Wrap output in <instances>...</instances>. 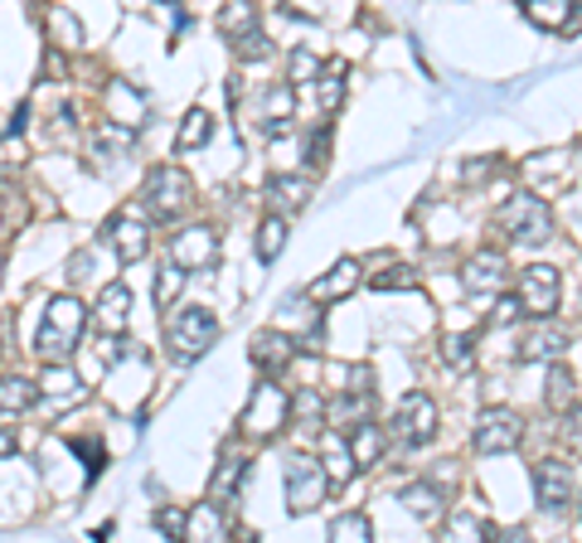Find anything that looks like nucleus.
I'll return each instance as SVG.
<instances>
[{
	"mask_svg": "<svg viewBox=\"0 0 582 543\" xmlns=\"http://www.w3.org/2000/svg\"><path fill=\"white\" fill-rule=\"evenodd\" d=\"M83 325H88L83 301L54 296L44 306V325H39V335H34V350L44 354L49 364H69V354L78 350V340H83Z\"/></svg>",
	"mask_w": 582,
	"mask_h": 543,
	"instance_id": "nucleus-1",
	"label": "nucleus"
},
{
	"mask_svg": "<svg viewBox=\"0 0 582 543\" xmlns=\"http://www.w3.org/2000/svg\"><path fill=\"white\" fill-rule=\"evenodd\" d=\"M214 340H219L214 311H204V306H180L175 315H165V344H170V354H175L180 364L204 360Z\"/></svg>",
	"mask_w": 582,
	"mask_h": 543,
	"instance_id": "nucleus-2",
	"label": "nucleus"
},
{
	"mask_svg": "<svg viewBox=\"0 0 582 543\" xmlns=\"http://www.w3.org/2000/svg\"><path fill=\"white\" fill-rule=\"evenodd\" d=\"M330 475L321 466V456H311V452H297L287 461V510L291 514H311V510H321L325 505V495H330Z\"/></svg>",
	"mask_w": 582,
	"mask_h": 543,
	"instance_id": "nucleus-3",
	"label": "nucleus"
},
{
	"mask_svg": "<svg viewBox=\"0 0 582 543\" xmlns=\"http://www.w3.org/2000/svg\"><path fill=\"white\" fill-rule=\"evenodd\" d=\"M141 200H146V219H175V214L190 209L194 184H190V175H184L180 165H155L151 175H146Z\"/></svg>",
	"mask_w": 582,
	"mask_h": 543,
	"instance_id": "nucleus-4",
	"label": "nucleus"
},
{
	"mask_svg": "<svg viewBox=\"0 0 582 543\" xmlns=\"http://www.w3.org/2000/svg\"><path fill=\"white\" fill-rule=\"evenodd\" d=\"M500 229H505L514 243L544 248L553 238V214H549L544 200H534V194H510L505 209H500Z\"/></svg>",
	"mask_w": 582,
	"mask_h": 543,
	"instance_id": "nucleus-5",
	"label": "nucleus"
},
{
	"mask_svg": "<svg viewBox=\"0 0 582 543\" xmlns=\"http://www.w3.org/2000/svg\"><path fill=\"white\" fill-rule=\"evenodd\" d=\"M287 418H291V399L268 379V383H262V389L253 393L248 413H243V436H258V442H268V436H277V432L287 428Z\"/></svg>",
	"mask_w": 582,
	"mask_h": 543,
	"instance_id": "nucleus-6",
	"label": "nucleus"
},
{
	"mask_svg": "<svg viewBox=\"0 0 582 543\" xmlns=\"http://www.w3.org/2000/svg\"><path fill=\"white\" fill-rule=\"evenodd\" d=\"M520 442H524V422H520V413H510V408H485V413L475 418V452L481 456H505Z\"/></svg>",
	"mask_w": 582,
	"mask_h": 543,
	"instance_id": "nucleus-7",
	"label": "nucleus"
},
{
	"mask_svg": "<svg viewBox=\"0 0 582 543\" xmlns=\"http://www.w3.org/2000/svg\"><path fill=\"white\" fill-rule=\"evenodd\" d=\"M389 432L399 436L408 452L428 446L432 436H436V403L428 399V393H408V399L399 403V413H393V428Z\"/></svg>",
	"mask_w": 582,
	"mask_h": 543,
	"instance_id": "nucleus-8",
	"label": "nucleus"
},
{
	"mask_svg": "<svg viewBox=\"0 0 582 543\" xmlns=\"http://www.w3.org/2000/svg\"><path fill=\"white\" fill-rule=\"evenodd\" d=\"M520 311H529L534 321H553V311H559V301H563V282H559V272L553 268H524L520 276Z\"/></svg>",
	"mask_w": 582,
	"mask_h": 543,
	"instance_id": "nucleus-9",
	"label": "nucleus"
},
{
	"mask_svg": "<svg viewBox=\"0 0 582 543\" xmlns=\"http://www.w3.org/2000/svg\"><path fill=\"white\" fill-rule=\"evenodd\" d=\"M34 389H39V403H44L49 413H73V408H83V399H88V383L78 379L73 364H49Z\"/></svg>",
	"mask_w": 582,
	"mask_h": 543,
	"instance_id": "nucleus-10",
	"label": "nucleus"
},
{
	"mask_svg": "<svg viewBox=\"0 0 582 543\" xmlns=\"http://www.w3.org/2000/svg\"><path fill=\"white\" fill-rule=\"evenodd\" d=\"M131 145H137V131L98 122V131L88 137V165L98 170V175H112V170H122V161L131 155Z\"/></svg>",
	"mask_w": 582,
	"mask_h": 543,
	"instance_id": "nucleus-11",
	"label": "nucleus"
},
{
	"mask_svg": "<svg viewBox=\"0 0 582 543\" xmlns=\"http://www.w3.org/2000/svg\"><path fill=\"white\" fill-rule=\"evenodd\" d=\"M102 238H108V248L122 262H137V258H146V248H151V229H146V219H137V209L112 214L108 229H102Z\"/></svg>",
	"mask_w": 582,
	"mask_h": 543,
	"instance_id": "nucleus-12",
	"label": "nucleus"
},
{
	"mask_svg": "<svg viewBox=\"0 0 582 543\" xmlns=\"http://www.w3.org/2000/svg\"><path fill=\"white\" fill-rule=\"evenodd\" d=\"M180 272H200V268H214L219 262V238L214 229H184L180 238H170V258Z\"/></svg>",
	"mask_w": 582,
	"mask_h": 543,
	"instance_id": "nucleus-13",
	"label": "nucleus"
},
{
	"mask_svg": "<svg viewBox=\"0 0 582 543\" xmlns=\"http://www.w3.org/2000/svg\"><path fill=\"white\" fill-rule=\"evenodd\" d=\"M534 500H539V510L563 514L573 505V471H568L563 461H539L534 466Z\"/></svg>",
	"mask_w": 582,
	"mask_h": 543,
	"instance_id": "nucleus-14",
	"label": "nucleus"
},
{
	"mask_svg": "<svg viewBox=\"0 0 582 543\" xmlns=\"http://www.w3.org/2000/svg\"><path fill=\"white\" fill-rule=\"evenodd\" d=\"M568 350V330L559 321H534L520 335V360L524 364H553Z\"/></svg>",
	"mask_w": 582,
	"mask_h": 543,
	"instance_id": "nucleus-15",
	"label": "nucleus"
},
{
	"mask_svg": "<svg viewBox=\"0 0 582 543\" xmlns=\"http://www.w3.org/2000/svg\"><path fill=\"white\" fill-rule=\"evenodd\" d=\"M505 276H510L505 253H495V248H481V253L461 268V282H466L471 296H495V291L505 286Z\"/></svg>",
	"mask_w": 582,
	"mask_h": 543,
	"instance_id": "nucleus-16",
	"label": "nucleus"
},
{
	"mask_svg": "<svg viewBox=\"0 0 582 543\" xmlns=\"http://www.w3.org/2000/svg\"><path fill=\"white\" fill-rule=\"evenodd\" d=\"M248 360H253V369H262V374H282V369L297 360V340L282 335V330H262V335H253V350H248Z\"/></svg>",
	"mask_w": 582,
	"mask_h": 543,
	"instance_id": "nucleus-17",
	"label": "nucleus"
},
{
	"mask_svg": "<svg viewBox=\"0 0 582 543\" xmlns=\"http://www.w3.org/2000/svg\"><path fill=\"white\" fill-rule=\"evenodd\" d=\"M102 108H108V122L122 127V131H137L141 117H146L141 92L131 83H122V78H112V83H108V92H102Z\"/></svg>",
	"mask_w": 582,
	"mask_h": 543,
	"instance_id": "nucleus-18",
	"label": "nucleus"
},
{
	"mask_svg": "<svg viewBox=\"0 0 582 543\" xmlns=\"http://www.w3.org/2000/svg\"><path fill=\"white\" fill-rule=\"evenodd\" d=\"M127 311H131V291H127V282H108L98 291V330L108 340H122L127 335Z\"/></svg>",
	"mask_w": 582,
	"mask_h": 543,
	"instance_id": "nucleus-19",
	"label": "nucleus"
},
{
	"mask_svg": "<svg viewBox=\"0 0 582 543\" xmlns=\"http://www.w3.org/2000/svg\"><path fill=\"white\" fill-rule=\"evenodd\" d=\"M345 446H350V461H354V471L360 466H374V461L389 452V432L374 428V422H354V428L345 432Z\"/></svg>",
	"mask_w": 582,
	"mask_h": 543,
	"instance_id": "nucleus-20",
	"label": "nucleus"
},
{
	"mask_svg": "<svg viewBox=\"0 0 582 543\" xmlns=\"http://www.w3.org/2000/svg\"><path fill=\"white\" fill-rule=\"evenodd\" d=\"M34 403H39L34 379H24V374H0V422L24 418Z\"/></svg>",
	"mask_w": 582,
	"mask_h": 543,
	"instance_id": "nucleus-21",
	"label": "nucleus"
},
{
	"mask_svg": "<svg viewBox=\"0 0 582 543\" xmlns=\"http://www.w3.org/2000/svg\"><path fill=\"white\" fill-rule=\"evenodd\" d=\"M354 286H360V262H354V258H340L335 268L321 276V282H311V301H345Z\"/></svg>",
	"mask_w": 582,
	"mask_h": 543,
	"instance_id": "nucleus-22",
	"label": "nucleus"
},
{
	"mask_svg": "<svg viewBox=\"0 0 582 543\" xmlns=\"http://www.w3.org/2000/svg\"><path fill=\"white\" fill-rule=\"evenodd\" d=\"M436 543H495V529L481 514L456 510V514H446V529L436 534Z\"/></svg>",
	"mask_w": 582,
	"mask_h": 543,
	"instance_id": "nucleus-23",
	"label": "nucleus"
},
{
	"mask_svg": "<svg viewBox=\"0 0 582 543\" xmlns=\"http://www.w3.org/2000/svg\"><path fill=\"white\" fill-rule=\"evenodd\" d=\"M311 190H315V184H311L307 175H277V180L268 184V204L277 209V219H282L287 209H291V214H297V209H307Z\"/></svg>",
	"mask_w": 582,
	"mask_h": 543,
	"instance_id": "nucleus-24",
	"label": "nucleus"
},
{
	"mask_svg": "<svg viewBox=\"0 0 582 543\" xmlns=\"http://www.w3.org/2000/svg\"><path fill=\"white\" fill-rule=\"evenodd\" d=\"M184 543H229L223 514L214 505H194L190 510V529H184Z\"/></svg>",
	"mask_w": 582,
	"mask_h": 543,
	"instance_id": "nucleus-25",
	"label": "nucleus"
},
{
	"mask_svg": "<svg viewBox=\"0 0 582 543\" xmlns=\"http://www.w3.org/2000/svg\"><path fill=\"white\" fill-rule=\"evenodd\" d=\"M291 112H297V88H291V83H272L268 98H262V122H268V131H282L291 122Z\"/></svg>",
	"mask_w": 582,
	"mask_h": 543,
	"instance_id": "nucleus-26",
	"label": "nucleus"
},
{
	"mask_svg": "<svg viewBox=\"0 0 582 543\" xmlns=\"http://www.w3.org/2000/svg\"><path fill=\"white\" fill-rule=\"evenodd\" d=\"M321 466L330 475V485H345L354 475V461H350V446H345V432H325V452H321Z\"/></svg>",
	"mask_w": 582,
	"mask_h": 543,
	"instance_id": "nucleus-27",
	"label": "nucleus"
},
{
	"mask_svg": "<svg viewBox=\"0 0 582 543\" xmlns=\"http://www.w3.org/2000/svg\"><path fill=\"white\" fill-rule=\"evenodd\" d=\"M573 10H578V6H568V0H529L524 16L534 20L539 30H559V34H568V24H573Z\"/></svg>",
	"mask_w": 582,
	"mask_h": 543,
	"instance_id": "nucleus-28",
	"label": "nucleus"
},
{
	"mask_svg": "<svg viewBox=\"0 0 582 543\" xmlns=\"http://www.w3.org/2000/svg\"><path fill=\"white\" fill-rule=\"evenodd\" d=\"M214 137V117H209L204 108H190L184 112V122L175 131V151H200V145Z\"/></svg>",
	"mask_w": 582,
	"mask_h": 543,
	"instance_id": "nucleus-29",
	"label": "nucleus"
},
{
	"mask_svg": "<svg viewBox=\"0 0 582 543\" xmlns=\"http://www.w3.org/2000/svg\"><path fill=\"white\" fill-rule=\"evenodd\" d=\"M330 543H374V529H369V514L345 510L330 520Z\"/></svg>",
	"mask_w": 582,
	"mask_h": 543,
	"instance_id": "nucleus-30",
	"label": "nucleus"
},
{
	"mask_svg": "<svg viewBox=\"0 0 582 543\" xmlns=\"http://www.w3.org/2000/svg\"><path fill=\"white\" fill-rule=\"evenodd\" d=\"M403 505L413 510L418 520H436V514H442V490L428 485V481H413L403 490Z\"/></svg>",
	"mask_w": 582,
	"mask_h": 543,
	"instance_id": "nucleus-31",
	"label": "nucleus"
},
{
	"mask_svg": "<svg viewBox=\"0 0 582 543\" xmlns=\"http://www.w3.org/2000/svg\"><path fill=\"white\" fill-rule=\"evenodd\" d=\"M287 248V219L268 214L258 223V262H277V253Z\"/></svg>",
	"mask_w": 582,
	"mask_h": 543,
	"instance_id": "nucleus-32",
	"label": "nucleus"
},
{
	"mask_svg": "<svg viewBox=\"0 0 582 543\" xmlns=\"http://www.w3.org/2000/svg\"><path fill=\"white\" fill-rule=\"evenodd\" d=\"M243 471H248V466H243V456H233V452H229V456L219 461V475H214V485H209V495H214V500H229L233 490H238V481H243Z\"/></svg>",
	"mask_w": 582,
	"mask_h": 543,
	"instance_id": "nucleus-33",
	"label": "nucleus"
},
{
	"mask_svg": "<svg viewBox=\"0 0 582 543\" xmlns=\"http://www.w3.org/2000/svg\"><path fill=\"white\" fill-rule=\"evenodd\" d=\"M578 403V383L563 364H549V408H573Z\"/></svg>",
	"mask_w": 582,
	"mask_h": 543,
	"instance_id": "nucleus-34",
	"label": "nucleus"
},
{
	"mask_svg": "<svg viewBox=\"0 0 582 543\" xmlns=\"http://www.w3.org/2000/svg\"><path fill=\"white\" fill-rule=\"evenodd\" d=\"M315 98H321L325 112L340 108V98H345V63H335V69L321 73V88H315Z\"/></svg>",
	"mask_w": 582,
	"mask_h": 543,
	"instance_id": "nucleus-35",
	"label": "nucleus"
},
{
	"mask_svg": "<svg viewBox=\"0 0 582 543\" xmlns=\"http://www.w3.org/2000/svg\"><path fill=\"white\" fill-rule=\"evenodd\" d=\"M180 291H184V272L175 268V262H165V268L155 272V306L170 311V301H175Z\"/></svg>",
	"mask_w": 582,
	"mask_h": 543,
	"instance_id": "nucleus-36",
	"label": "nucleus"
},
{
	"mask_svg": "<svg viewBox=\"0 0 582 543\" xmlns=\"http://www.w3.org/2000/svg\"><path fill=\"white\" fill-rule=\"evenodd\" d=\"M233 54H238V59H243V63H248V59H258V63H262V59H268V54H272V39H268V34H262V30H248V34H238V44H233Z\"/></svg>",
	"mask_w": 582,
	"mask_h": 543,
	"instance_id": "nucleus-37",
	"label": "nucleus"
},
{
	"mask_svg": "<svg viewBox=\"0 0 582 543\" xmlns=\"http://www.w3.org/2000/svg\"><path fill=\"white\" fill-rule=\"evenodd\" d=\"M287 69H291V88H297V83H311V78H321V59H315L311 49H291V63H287Z\"/></svg>",
	"mask_w": 582,
	"mask_h": 543,
	"instance_id": "nucleus-38",
	"label": "nucleus"
},
{
	"mask_svg": "<svg viewBox=\"0 0 582 543\" xmlns=\"http://www.w3.org/2000/svg\"><path fill=\"white\" fill-rule=\"evenodd\" d=\"M442 360L456 369V374H466L471 369V335H446L442 340Z\"/></svg>",
	"mask_w": 582,
	"mask_h": 543,
	"instance_id": "nucleus-39",
	"label": "nucleus"
},
{
	"mask_svg": "<svg viewBox=\"0 0 582 543\" xmlns=\"http://www.w3.org/2000/svg\"><path fill=\"white\" fill-rule=\"evenodd\" d=\"M155 529H161L170 543H184V529H190V510H161V514H155Z\"/></svg>",
	"mask_w": 582,
	"mask_h": 543,
	"instance_id": "nucleus-40",
	"label": "nucleus"
},
{
	"mask_svg": "<svg viewBox=\"0 0 582 543\" xmlns=\"http://www.w3.org/2000/svg\"><path fill=\"white\" fill-rule=\"evenodd\" d=\"M219 30H238V34H248V30H258V16H253V6H233V10H223L219 16Z\"/></svg>",
	"mask_w": 582,
	"mask_h": 543,
	"instance_id": "nucleus-41",
	"label": "nucleus"
},
{
	"mask_svg": "<svg viewBox=\"0 0 582 543\" xmlns=\"http://www.w3.org/2000/svg\"><path fill=\"white\" fill-rule=\"evenodd\" d=\"M374 286H379V291H403V286L413 291V286H418V272H413V268H389L383 276H374Z\"/></svg>",
	"mask_w": 582,
	"mask_h": 543,
	"instance_id": "nucleus-42",
	"label": "nucleus"
},
{
	"mask_svg": "<svg viewBox=\"0 0 582 543\" xmlns=\"http://www.w3.org/2000/svg\"><path fill=\"white\" fill-rule=\"evenodd\" d=\"M69 446H73V452L88 461V475H98V471H102V446H92V442H78V436H73Z\"/></svg>",
	"mask_w": 582,
	"mask_h": 543,
	"instance_id": "nucleus-43",
	"label": "nucleus"
},
{
	"mask_svg": "<svg viewBox=\"0 0 582 543\" xmlns=\"http://www.w3.org/2000/svg\"><path fill=\"white\" fill-rule=\"evenodd\" d=\"M491 321H495V325H514V321H520V301H514V296H500Z\"/></svg>",
	"mask_w": 582,
	"mask_h": 543,
	"instance_id": "nucleus-44",
	"label": "nucleus"
},
{
	"mask_svg": "<svg viewBox=\"0 0 582 543\" xmlns=\"http://www.w3.org/2000/svg\"><path fill=\"white\" fill-rule=\"evenodd\" d=\"M568 442H573V452H582V403L568 408Z\"/></svg>",
	"mask_w": 582,
	"mask_h": 543,
	"instance_id": "nucleus-45",
	"label": "nucleus"
},
{
	"mask_svg": "<svg viewBox=\"0 0 582 543\" xmlns=\"http://www.w3.org/2000/svg\"><path fill=\"white\" fill-rule=\"evenodd\" d=\"M495 543H534L524 534V529H505V534H495Z\"/></svg>",
	"mask_w": 582,
	"mask_h": 543,
	"instance_id": "nucleus-46",
	"label": "nucleus"
},
{
	"mask_svg": "<svg viewBox=\"0 0 582 543\" xmlns=\"http://www.w3.org/2000/svg\"><path fill=\"white\" fill-rule=\"evenodd\" d=\"M10 452H16V436H10V432H0V456H10Z\"/></svg>",
	"mask_w": 582,
	"mask_h": 543,
	"instance_id": "nucleus-47",
	"label": "nucleus"
}]
</instances>
